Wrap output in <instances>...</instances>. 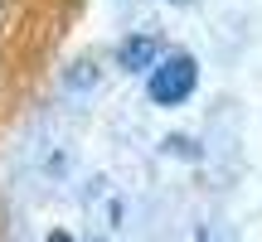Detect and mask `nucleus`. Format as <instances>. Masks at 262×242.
I'll use <instances>...</instances> for the list:
<instances>
[{
    "instance_id": "f257e3e1",
    "label": "nucleus",
    "mask_w": 262,
    "mask_h": 242,
    "mask_svg": "<svg viewBox=\"0 0 262 242\" xmlns=\"http://www.w3.org/2000/svg\"><path fill=\"white\" fill-rule=\"evenodd\" d=\"M194 83H199L194 58H189V54H165V58L150 63L146 92H150V102H160V107H180L189 92H194Z\"/></svg>"
},
{
    "instance_id": "f03ea898",
    "label": "nucleus",
    "mask_w": 262,
    "mask_h": 242,
    "mask_svg": "<svg viewBox=\"0 0 262 242\" xmlns=\"http://www.w3.org/2000/svg\"><path fill=\"white\" fill-rule=\"evenodd\" d=\"M117 58H122V68H136V73H141V68H150L160 58V39L156 34H136V39H126V44H122V54H117Z\"/></svg>"
},
{
    "instance_id": "7ed1b4c3",
    "label": "nucleus",
    "mask_w": 262,
    "mask_h": 242,
    "mask_svg": "<svg viewBox=\"0 0 262 242\" xmlns=\"http://www.w3.org/2000/svg\"><path fill=\"white\" fill-rule=\"evenodd\" d=\"M49 242H73V237H68V233H49Z\"/></svg>"
}]
</instances>
